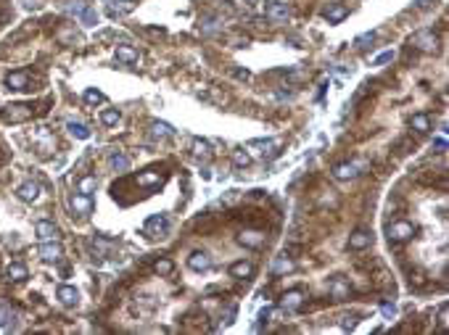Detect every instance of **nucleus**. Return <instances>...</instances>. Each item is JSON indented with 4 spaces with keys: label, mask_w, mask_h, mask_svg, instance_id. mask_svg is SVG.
<instances>
[{
    "label": "nucleus",
    "mask_w": 449,
    "mask_h": 335,
    "mask_svg": "<svg viewBox=\"0 0 449 335\" xmlns=\"http://www.w3.org/2000/svg\"><path fill=\"white\" fill-rule=\"evenodd\" d=\"M433 148H436L439 153H444V150H446V138H436V140H433Z\"/></svg>",
    "instance_id": "43"
},
{
    "label": "nucleus",
    "mask_w": 449,
    "mask_h": 335,
    "mask_svg": "<svg viewBox=\"0 0 449 335\" xmlns=\"http://www.w3.org/2000/svg\"><path fill=\"white\" fill-rule=\"evenodd\" d=\"M193 156L196 159H211V145L206 140H193Z\"/></svg>",
    "instance_id": "27"
},
{
    "label": "nucleus",
    "mask_w": 449,
    "mask_h": 335,
    "mask_svg": "<svg viewBox=\"0 0 449 335\" xmlns=\"http://www.w3.org/2000/svg\"><path fill=\"white\" fill-rule=\"evenodd\" d=\"M370 243H373V235H370L367 230H354L349 235V248L351 251H362V248L370 246Z\"/></svg>",
    "instance_id": "9"
},
{
    "label": "nucleus",
    "mask_w": 449,
    "mask_h": 335,
    "mask_svg": "<svg viewBox=\"0 0 449 335\" xmlns=\"http://www.w3.org/2000/svg\"><path fill=\"white\" fill-rule=\"evenodd\" d=\"M412 45L417 50H423V53H433L439 48V37H436L433 29H420V32L412 35Z\"/></svg>",
    "instance_id": "1"
},
{
    "label": "nucleus",
    "mask_w": 449,
    "mask_h": 335,
    "mask_svg": "<svg viewBox=\"0 0 449 335\" xmlns=\"http://www.w3.org/2000/svg\"><path fill=\"white\" fill-rule=\"evenodd\" d=\"M161 182V174L159 172H148V174H137V185L143 188H151V185H159Z\"/></svg>",
    "instance_id": "29"
},
{
    "label": "nucleus",
    "mask_w": 449,
    "mask_h": 335,
    "mask_svg": "<svg viewBox=\"0 0 449 335\" xmlns=\"http://www.w3.org/2000/svg\"><path fill=\"white\" fill-rule=\"evenodd\" d=\"M116 61H122V64H135V61H137V50L130 48V45H119V48H116Z\"/></svg>",
    "instance_id": "23"
},
{
    "label": "nucleus",
    "mask_w": 449,
    "mask_h": 335,
    "mask_svg": "<svg viewBox=\"0 0 449 335\" xmlns=\"http://www.w3.org/2000/svg\"><path fill=\"white\" fill-rule=\"evenodd\" d=\"M6 85H8V90H27V85H29V74L21 69V71H11L8 77H6Z\"/></svg>",
    "instance_id": "14"
},
{
    "label": "nucleus",
    "mask_w": 449,
    "mask_h": 335,
    "mask_svg": "<svg viewBox=\"0 0 449 335\" xmlns=\"http://www.w3.org/2000/svg\"><path fill=\"white\" fill-rule=\"evenodd\" d=\"M146 230H148V233H156V235H164V233L169 230V222H167L164 214H156V217H151V219L146 222Z\"/></svg>",
    "instance_id": "17"
},
{
    "label": "nucleus",
    "mask_w": 449,
    "mask_h": 335,
    "mask_svg": "<svg viewBox=\"0 0 449 335\" xmlns=\"http://www.w3.org/2000/svg\"><path fill=\"white\" fill-rule=\"evenodd\" d=\"M108 164H111L114 172H127L130 169V159L125 153H111V156H108Z\"/></svg>",
    "instance_id": "25"
},
{
    "label": "nucleus",
    "mask_w": 449,
    "mask_h": 335,
    "mask_svg": "<svg viewBox=\"0 0 449 335\" xmlns=\"http://www.w3.org/2000/svg\"><path fill=\"white\" fill-rule=\"evenodd\" d=\"M293 267H296V264H293L291 259L280 256V259H277V262L272 264V272H275V275H283V272H293Z\"/></svg>",
    "instance_id": "30"
},
{
    "label": "nucleus",
    "mask_w": 449,
    "mask_h": 335,
    "mask_svg": "<svg viewBox=\"0 0 449 335\" xmlns=\"http://www.w3.org/2000/svg\"><path fill=\"white\" fill-rule=\"evenodd\" d=\"M35 233H37L40 240H56V238H58V227H56L53 222H48V219H40V222L35 224Z\"/></svg>",
    "instance_id": "12"
},
{
    "label": "nucleus",
    "mask_w": 449,
    "mask_h": 335,
    "mask_svg": "<svg viewBox=\"0 0 449 335\" xmlns=\"http://www.w3.org/2000/svg\"><path fill=\"white\" fill-rule=\"evenodd\" d=\"M37 256L42 262H58V259L64 256V248H61V243H56V240H42V246L37 248Z\"/></svg>",
    "instance_id": "3"
},
{
    "label": "nucleus",
    "mask_w": 449,
    "mask_h": 335,
    "mask_svg": "<svg viewBox=\"0 0 449 335\" xmlns=\"http://www.w3.org/2000/svg\"><path fill=\"white\" fill-rule=\"evenodd\" d=\"M96 188H98V179L92 174H87V177H82L80 182H77V193H82V195H92Z\"/></svg>",
    "instance_id": "22"
},
{
    "label": "nucleus",
    "mask_w": 449,
    "mask_h": 335,
    "mask_svg": "<svg viewBox=\"0 0 449 335\" xmlns=\"http://www.w3.org/2000/svg\"><path fill=\"white\" fill-rule=\"evenodd\" d=\"M412 235H415V227H412V222H405V219H399V222L389 224V240H394V243L410 240Z\"/></svg>",
    "instance_id": "2"
},
{
    "label": "nucleus",
    "mask_w": 449,
    "mask_h": 335,
    "mask_svg": "<svg viewBox=\"0 0 449 335\" xmlns=\"http://www.w3.org/2000/svg\"><path fill=\"white\" fill-rule=\"evenodd\" d=\"M66 130L74 135V138H80V140H87V138H90V130L82 124V121H69Z\"/></svg>",
    "instance_id": "28"
},
{
    "label": "nucleus",
    "mask_w": 449,
    "mask_h": 335,
    "mask_svg": "<svg viewBox=\"0 0 449 335\" xmlns=\"http://www.w3.org/2000/svg\"><path fill=\"white\" fill-rule=\"evenodd\" d=\"M439 327H441V330H446V306H441V309H439Z\"/></svg>",
    "instance_id": "44"
},
{
    "label": "nucleus",
    "mask_w": 449,
    "mask_h": 335,
    "mask_svg": "<svg viewBox=\"0 0 449 335\" xmlns=\"http://www.w3.org/2000/svg\"><path fill=\"white\" fill-rule=\"evenodd\" d=\"M265 13H267V19H270L272 24H283V21L291 16V13H288V6H286V3H277V0H272V3H267Z\"/></svg>",
    "instance_id": "5"
},
{
    "label": "nucleus",
    "mask_w": 449,
    "mask_h": 335,
    "mask_svg": "<svg viewBox=\"0 0 449 335\" xmlns=\"http://www.w3.org/2000/svg\"><path fill=\"white\" fill-rule=\"evenodd\" d=\"M230 275L233 277H251L254 275V264L251 262H235V264H230Z\"/></svg>",
    "instance_id": "20"
},
{
    "label": "nucleus",
    "mask_w": 449,
    "mask_h": 335,
    "mask_svg": "<svg viewBox=\"0 0 449 335\" xmlns=\"http://www.w3.org/2000/svg\"><path fill=\"white\" fill-rule=\"evenodd\" d=\"M66 11L74 13V16H80V13L85 11V3H72V6H66Z\"/></svg>",
    "instance_id": "41"
},
{
    "label": "nucleus",
    "mask_w": 449,
    "mask_h": 335,
    "mask_svg": "<svg viewBox=\"0 0 449 335\" xmlns=\"http://www.w3.org/2000/svg\"><path fill=\"white\" fill-rule=\"evenodd\" d=\"M153 269H156V275H161V277H169V275H172V269H175V264L169 262V259H159V262L153 264Z\"/></svg>",
    "instance_id": "32"
},
{
    "label": "nucleus",
    "mask_w": 449,
    "mask_h": 335,
    "mask_svg": "<svg viewBox=\"0 0 449 335\" xmlns=\"http://www.w3.org/2000/svg\"><path fill=\"white\" fill-rule=\"evenodd\" d=\"M80 19H82V24H85V27H96V24H98V13L92 11V8H87V6H85V11L80 13Z\"/></svg>",
    "instance_id": "35"
},
{
    "label": "nucleus",
    "mask_w": 449,
    "mask_h": 335,
    "mask_svg": "<svg viewBox=\"0 0 449 335\" xmlns=\"http://www.w3.org/2000/svg\"><path fill=\"white\" fill-rule=\"evenodd\" d=\"M56 298L64 303V306H77L80 293H77V288H72V285H61L58 291H56Z\"/></svg>",
    "instance_id": "11"
},
{
    "label": "nucleus",
    "mask_w": 449,
    "mask_h": 335,
    "mask_svg": "<svg viewBox=\"0 0 449 335\" xmlns=\"http://www.w3.org/2000/svg\"><path fill=\"white\" fill-rule=\"evenodd\" d=\"M3 116H6V121H27L32 116V109L24 103H13V106H6L3 109Z\"/></svg>",
    "instance_id": "4"
},
{
    "label": "nucleus",
    "mask_w": 449,
    "mask_h": 335,
    "mask_svg": "<svg viewBox=\"0 0 449 335\" xmlns=\"http://www.w3.org/2000/svg\"><path fill=\"white\" fill-rule=\"evenodd\" d=\"M8 317H13L8 309H3V312H0V327H8V325H11V319H8Z\"/></svg>",
    "instance_id": "42"
},
{
    "label": "nucleus",
    "mask_w": 449,
    "mask_h": 335,
    "mask_svg": "<svg viewBox=\"0 0 449 335\" xmlns=\"http://www.w3.org/2000/svg\"><path fill=\"white\" fill-rule=\"evenodd\" d=\"M249 150H254V153L259 156H265V153H272V148H275V140H251L249 145H246Z\"/></svg>",
    "instance_id": "24"
},
{
    "label": "nucleus",
    "mask_w": 449,
    "mask_h": 335,
    "mask_svg": "<svg viewBox=\"0 0 449 335\" xmlns=\"http://www.w3.org/2000/svg\"><path fill=\"white\" fill-rule=\"evenodd\" d=\"M16 193H19L21 201L32 203V201H37V195H40V185H37V182H24V185H19Z\"/></svg>",
    "instance_id": "16"
},
{
    "label": "nucleus",
    "mask_w": 449,
    "mask_h": 335,
    "mask_svg": "<svg viewBox=\"0 0 449 335\" xmlns=\"http://www.w3.org/2000/svg\"><path fill=\"white\" fill-rule=\"evenodd\" d=\"M119 119H122V114H119L116 109H106V111H101V121H103L106 127H114Z\"/></svg>",
    "instance_id": "33"
},
{
    "label": "nucleus",
    "mask_w": 449,
    "mask_h": 335,
    "mask_svg": "<svg viewBox=\"0 0 449 335\" xmlns=\"http://www.w3.org/2000/svg\"><path fill=\"white\" fill-rule=\"evenodd\" d=\"M188 267L196 272H206V269H211V256L206 251H193L188 256Z\"/></svg>",
    "instance_id": "7"
},
{
    "label": "nucleus",
    "mask_w": 449,
    "mask_h": 335,
    "mask_svg": "<svg viewBox=\"0 0 449 335\" xmlns=\"http://www.w3.org/2000/svg\"><path fill=\"white\" fill-rule=\"evenodd\" d=\"M389 61H394V50H386V53H381V56L373 61V66H383V64H389Z\"/></svg>",
    "instance_id": "39"
},
{
    "label": "nucleus",
    "mask_w": 449,
    "mask_h": 335,
    "mask_svg": "<svg viewBox=\"0 0 449 335\" xmlns=\"http://www.w3.org/2000/svg\"><path fill=\"white\" fill-rule=\"evenodd\" d=\"M69 203H72V209L77 211V214H82V217H87L90 211H92V198H90V195H82V193H74Z\"/></svg>",
    "instance_id": "10"
},
{
    "label": "nucleus",
    "mask_w": 449,
    "mask_h": 335,
    "mask_svg": "<svg viewBox=\"0 0 449 335\" xmlns=\"http://www.w3.org/2000/svg\"><path fill=\"white\" fill-rule=\"evenodd\" d=\"M233 164H235V166H249V164H251V156L246 153V150H235V153H233Z\"/></svg>",
    "instance_id": "36"
},
{
    "label": "nucleus",
    "mask_w": 449,
    "mask_h": 335,
    "mask_svg": "<svg viewBox=\"0 0 449 335\" xmlns=\"http://www.w3.org/2000/svg\"><path fill=\"white\" fill-rule=\"evenodd\" d=\"M8 280H13V282H24L27 277H29V272H27V267L24 264H19V262H13V264H8Z\"/></svg>",
    "instance_id": "21"
},
{
    "label": "nucleus",
    "mask_w": 449,
    "mask_h": 335,
    "mask_svg": "<svg viewBox=\"0 0 449 335\" xmlns=\"http://www.w3.org/2000/svg\"><path fill=\"white\" fill-rule=\"evenodd\" d=\"M151 130H153V135H156V138H172V135H175V130L169 127V124H164V121H153Z\"/></svg>",
    "instance_id": "31"
},
{
    "label": "nucleus",
    "mask_w": 449,
    "mask_h": 335,
    "mask_svg": "<svg viewBox=\"0 0 449 335\" xmlns=\"http://www.w3.org/2000/svg\"><path fill=\"white\" fill-rule=\"evenodd\" d=\"M375 37H378L375 32H365V35H360L357 40H354V45H357L360 50H365V48H370V45L375 42Z\"/></svg>",
    "instance_id": "34"
},
{
    "label": "nucleus",
    "mask_w": 449,
    "mask_h": 335,
    "mask_svg": "<svg viewBox=\"0 0 449 335\" xmlns=\"http://www.w3.org/2000/svg\"><path fill=\"white\" fill-rule=\"evenodd\" d=\"M322 16L328 19V24H341L349 16V8L344 3H328V8L322 11Z\"/></svg>",
    "instance_id": "6"
},
{
    "label": "nucleus",
    "mask_w": 449,
    "mask_h": 335,
    "mask_svg": "<svg viewBox=\"0 0 449 335\" xmlns=\"http://www.w3.org/2000/svg\"><path fill=\"white\" fill-rule=\"evenodd\" d=\"M410 124H412V130H417V132H428V130H431V119H428V114H412Z\"/></svg>",
    "instance_id": "26"
},
{
    "label": "nucleus",
    "mask_w": 449,
    "mask_h": 335,
    "mask_svg": "<svg viewBox=\"0 0 449 335\" xmlns=\"http://www.w3.org/2000/svg\"><path fill=\"white\" fill-rule=\"evenodd\" d=\"M357 169H360V164H351V161L349 164H338L336 169H333V177L336 179H354V177L360 174Z\"/></svg>",
    "instance_id": "15"
},
{
    "label": "nucleus",
    "mask_w": 449,
    "mask_h": 335,
    "mask_svg": "<svg viewBox=\"0 0 449 335\" xmlns=\"http://www.w3.org/2000/svg\"><path fill=\"white\" fill-rule=\"evenodd\" d=\"M130 11H132L130 0H111V3H108V16H111V19L125 16V13H130Z\"/></svg>",
    "instance_id": "19"
},
{
    "label": "nucleus",
    "mask_w": 449,
    "mask_h": 335,
    "mask_svg": "<svg viewBox=\"0 0 449 335\" xmlns=\"http://www.w3.org/2000/svg\"><path fill=\"white\" fill-rule=\"evenodd\" d=\"M330 296H333V301H346L349 298V285L341 277L330 280Z\"/></svg>",
    "instance_id": "18"
},
{
    "label": "nucleus",
    "mask_w": 449,
    "mask_h": 335,
    "mask_svg": "<svg viewBox=\"0 0 449 335\" xmlns=\"http://www.w3.org/2000/svg\"><path fill=\"white\" fill-rule=\"evenodd\" d=\"M301 303H304V293H301V291H288V293L283 296V301H280V309H286V312H296Z\"/></svg>",
    "instance_id": "13"
},
{
    "label": "nucleus",
    "mask_w": 449,
    "mask_h": 335,
    "mask_svg": "<svg viewBox=\"0 0 449 335\" xmlns=\"http://www.w3.org/2000/svg\"><path fill=\"white\" fill-rule=\"evenodd\" d=\"M238 243L246 248H259V246H265V233H259V230H243L238 235Z\"/></svg>",
    "instance_id": "8"
},
{
    "label": "nucleus",
    "mask_w": 449,
    "mask_h": 335,
    "mask_svg": "<svg viewBox=\"0 0 449 335\" xmlns=\"http://www.w3.org/2000/svg\"><path fill=\"white\" fill-rule=\"evenodd\" d=\"M354 327H357V317H344L341 330H354Z\"/></svg>",
    "instance_id": "40"
},
{
    "label": "nucleus",
    "mask_w": 449,
    "mask_h": 335,
    "mask_svg": "<svg viewBox=\"0 0 449 335\" xmlns=\"http://www.w3.org/2000/svg\"><path fill=\"white\" fill-rule=\"evenodd\" d=\"M381 314H383L386 319H394V317H396V306L386 301V303H381Z\"/></svg>",
    "instance_id": "38"
},
{
    "label": "nucleus",
    "mask_w": 449,
    "mask_h": 335,
    "mask_svg": "<svg viewBox=\"0 0 449 335\" xmlns=\"http://www.w3.org/2000/svg\"><path fill=\"white\" fill-rule=\"evenodd\" d=\"M85 100H87V103H103L106 95L101 93V90H85Z\"/></svg>",
    "instance_id": "37"
},
{
    "label": "nucleus",
    "mask_w": 449,
    "mask_h": 335,
    "mask_svg": "<svg viewBox=\"0 0 449 335\" xmlns=\"http://www.w3.org/2000/svg\"><path fill=\"white\" fill-rule=\"evenodd\" d=\"M235 77H238V80H249L251 74H249V71H235Z\"/></svg>",
    "instance_id": "45"
}]
</instances>
